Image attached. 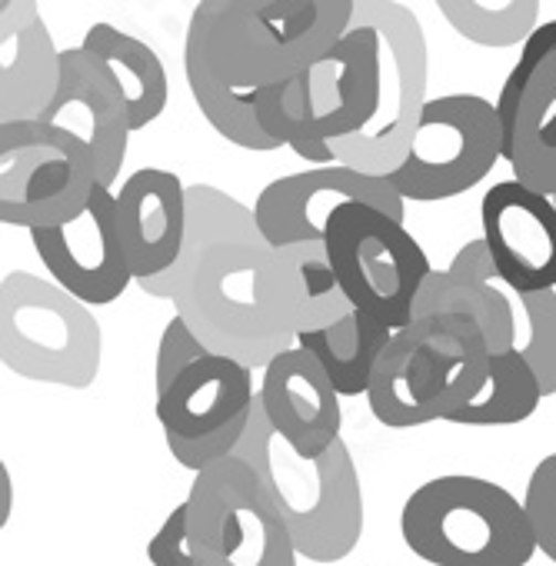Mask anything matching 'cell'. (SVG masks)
Masks as SVG:
<instances>
[{"label": "cell", "instance_id": "obj_1", "mask_svg": "<svg viewBox=\"0 0 556 566\" xmlns=\"http://www.w3.org/2000/svg\"><path fill=\"white\" fill-rule=\"evenodd\" d=\"M140 287L154 297H170L180 307L177 317L187 321L210 354L243 367H266L297 347L287 256L263 237L217 243Z\"/></svg>", "mask_w": 556, "mask_h": 566}, {"label": "cell", "instance_id": "obj_2", "mask_svg": "<svg viewBox=\"0 0 556 566\" xmlns=\"http://www.w3.org/2000/svg\"><path fill=\"white\" fill-rule=\"evenodd\" d=\"M354 0H203L187 24L210 74L240 91L294 81L354 28Z\"/></svg>", "mask_w": 556, "mask_h": 566}, {"label": "cell", "instance_id": "obj_3", "mask_svg": "<svg viewBox=\"0 0 556 566\" xmlns=\"http://www.w3.org/2000/svg\"><path fill=\"white\" fill-rule=\"evenodd\" d=\"M233 457L246 460L260 476L291 530L297 556L311 563H340L357 549L364 536V490L344 440L324 457L307 460L276 437L256 397L246 437Z\"/></svg>", "mask_w": 556, "mask_h": 566}, {"label": "cell", "instance_id": "obj_4", "mask_svg": "<svg viewBox=\"0 0 556 566\" xmlns=\"http://www.w3.org/2000/svg\"><path fill=\"white\" fill-rule=\"evenodd\" d=\"M490 377V347L470 317L440 314L394 331L370 384V413L394 430L453 420Z\"/></svg>", "mask_w": 556, "mask_h": 566}, {"label": "cell", "instance_id": "obj_5", "mask_svg": "<svg viewBox=\"0 0 556 566\" xmlns=\"http://www.w3.org/2000/svg\"><path fill=\"white\" fill-rule=\"evenodd\" d=\"M400 533L433 566H526L536 553L523 500L466 473L420 483L403 503Z\"/></svg>", "mask_w": 556, "mask_h": 566}, {"label": "cell", "instance_id": "obj_6", "mask_svg": "<svg viewBox=\"0 0 556 566\" xmlns=\"http://www.w3.org/2000/svg\"><path fill=\"white\" fill-rule=\"evenodd\" d=\"M104 337L87 304L28 270L0 283V360L24 380L87 390L101 374Z\"/></svg>", "mask_w": 556, "mask_h": 566}, {"label": "cell", "instance_id": "obj_7", "mask_svg": "<svg viewBox=\"0 0 556 566\" xmlns=\"http://www.w3.org/2000/svg\"><path fill=\"white\" fill-rule=\"evenodd\" d=\"M324 250L357 311L390 331L413 324L417 297L433 266L420 240L400 220L367 203H347L334 213Z\"/></svg>", "mask_w": 556, "mask_h": 566}, {"label": "cell", "instance_id": "obj_8", "mask_svg": "<svg viewBox=\"0 0 556 566\" xmlns=\"http://www.w3.org/2000/svg\"><path fill=\"white\" fill-rule=\"evenodd\" d=\"M0 220L54 230L77 220L97 187V157L71 130L44 120L0 124Z\"/></svg>", "mask_w": 556, "mask_h": 566}, {"label": "cell", "instance_id": "obj_9", "mask_svg": "<svg viewBox=\"0 0 556 566\" xmlns=\"http://www.w3.org/2000/svg\"><path fill=\"white\" fill-rule=\"evenodd\" d=\"M190 543L200 566H297V546L253 467L227 457L193 476Z\"/></svg>", "mask_w": 556, "mask_h": 566}, {"label": "cell", "instance_id": "obj_10", "mask_svg": "<svg viewBox=\"0 0 556 566\" xmlns=\"http://www.w3.org/2000/svg\"><path fill=\"white\" fill-rule=\"evenodd\" d=\"M503 157L496 104L480 94H443L427 101L407 160L390 174L403 200L437 203L473 190Z\"/></svg>", "mask_w": 556, "mask_h": 566}, {"label": "cell", "instance_id": "obj_11", "mask_svg": "<svg viewBox=\"0 0 556 566\" xmlns=\"http://www.w3.org/2000/svg\"><path fill=\"white\" fill-rule=\"evenodd\" d=\"M354 21L374 24L384 48V104L370 130L337 140L334 157L370 177H390L410 154L427 107V41L420 21L403 4H357Z\"/></svg>", "mask_w": 556, "mask_h": 566}, {"label": "cell", "instance_id": "obj_12", "mask_svg": "<svg viewBox=\"0 0 556 566\" xmlns=\"http://www.w3.org/2000/svg\"><path fill=\"white\" fill-rule=\"evenodd\" d=\"M250 367L210 354L193 364L167 394L157 397V420L167 450L183 470L203 473L207 467L233 457L253 417Z\"/></svg>", "mask_w": 556, "mask_h": 566}, {"label": "cell", "instance_id": "obj_13", "mask_svg": "<svg viewBox=\"0 0 556 566\" xmlns=\"http://www.w3.org/2000/svg\"><path fill=\"white\" fill-rule=\"evenodd\" d=\"M347 203H367L403 223V197L390 177H370L344 164L287 174L266 184L253 203L260 237L273 250L324 243L334 213Z\"/></svg>", "mask_w": 556, "mask_h": 566}, {"label": "cell", "instance_id": "obj_14", "mask_svg": "<svg viewBox=\"0 0 556 566\" xmlns=\"http://www.w3.org/2000/svg\"><path fill=\"white\" fill-rule=\"evenodd\" d=\"M31 243L57 287L87 307L120 301L134 283L117 233V197L104 184L77 220L54 230H31Z\"/></svg>", "mask_w": 556, "mask_h": 566}, {"label": "cell", "instance_id": "obj_15", "mask_svg": "<svg viewBox=\"0 0 556 566\" xmlns=\"http://www.w3.org/2000/svg\"><path fill=\"white\" fill-rule=\"evenodd\" d=\"M483 243L516 294L556 291V203L520 180H500L480 203Z\"/></svg>", "mask_w": 556, "mask_h": 566}, {"label": "cell", "instance_id": "obj_16", "mask_svg": "<svg viewBox=\"0 0 556 566\" xmlns=\"http://www.w3.org/2000/svg\"><path fill=\"white\" fill-rule=\"evenodd\" d=\"M41 120L57 124L74 137H81L97 157L101 184L114 190L134 130H130L127 101L114 74L94 54H87L84 48L61 51V84Z\"/></svg>", "mask_w": 556, "mask_h": 566}, {"label": "cell", "instance_id": "obj_17", "mask_svg": "<svg viewBox=\"0 0 556 566\" xmlns=\"http://www.w3.org/2000/svg\"><path fill=\"white\" fill-rule=\"evenodd\" d=\"M256 397L270 427L294 453L317 460L340 440V394L304 347H291L263 367Z\"/></svg>", "mask_w": 556, "mask_h": 566}, {"label": "cell", "instance_id": "obj_18", "mask_svg": "<svg viewBox=\"0 0 556 566\" xmlns=\"http://www.w3.org/2000/svg\"><path fill=\"white\" fill-rule=\"evenodd\" d=\"M317 137L327 144L360 137L384 104V48L374 24L354 21L344 41L311 67Z\"/></svg>", "mask_w": 556, "mask_h": 566}, {"label": "cell", "instance_id": "obj_19", "mask_svg": "<svg viewBox=\"0 0 556 566\" xmlns=\"http://www.w3.org/2000/svg\"><path fill=\"white\" fill-rule=\"evenodd\" d=\"M117 197V233L137 283L164 276L183 256L187 240V187L177 174L140 167Z\"/></svg>", "mask_w": 556, "mask_h": 566}, {"label": "cell", "instance_id": "obj_20", "mask_svg": "<svg viewBox=\"0 0 556 566\" xmlns=\"http://www.w3.org/2000/svg\"><path fill=\"white\" fill-rule=\"evenodd\" d=\"M457 314L470 317L493 354L516 350V304L513 291L500 280L496 263L483 243V237L466 240L447 270H433L413 307V321Z\"/></svg>", "mask_w": 556, "mask_h": 566}, {"label": "cell", "instance_id": "obj_21", "mask_svg": "<svg viewBox=\"0 0 556 566\" xmlns=\"http://www.w3.org/2000/svg\"><path fill=\"white\" fill-rule=\"evenodd\" d=\"M0 124H31L61 84V51L34 4H0Z\"/></svg>", "mask_w": 556, "mask_h": 566}, {"label": "cell", "instance_id": "obj_22", "mask_svg": "<svg viewBox=\"0 0 556 566\" xmlns=\"http://www.w3.org/2000/svg\"><path fill=\"white\" fill-rule=\"evenodd\" d=\"M87 54H94L117 81L124 101H127V114H130V130H144L147 124H154L164 107H167V97H170V84H167V71H164V61L157 57V51L114 28V24H94L87 34H84V44H81Z\"/></svg>", "mask_w": 556, "mask_h": 566}, {"label": "cell", "instance_id": "obj_23", "mask_svg": "<svg viewBox=\"0 0 556 566\" xmlns=\"http://www.w3.org/2000/svg\"><path fill=\"white\" fill-rule=\"evenodd\" d=\"M503 160L510 164L513 180L536 193L556 197V54L533 74Z\"/></svg>", "mask_w": 556, "mask_h": 566}, {"label": "cell", "instance_id": "obj_24", "mask_svg": "<svg viewBox=\"0 0 556 566\" xmlns=\"http://www.w3.org/2000/svg\"><path fill=\"white\" fill-rule=\"evenodd\" d=\"M390 340H394V331L387 324L354 307L340 324L317 331V334H301L297 347L314 354V360L324 367V374L331 377L340 397H360V394H370L374 374Z\"/></svg>", "mask_w": 556, "mask_h": 566}, {"label": "cell", "instance_id": "obj_25", "mask_svg": "<svg viewBox=\"0 0 556 566\" xmlns=\"http://www.w3.org/2000/svg\"><path fill=\"white\" fill-rule=\"evenodd\" d=\"M183 74H187V87L200 107V114L210 120V127L227 137L230 144L243 147V150H276V144L256 117V94H240L227 84H220L203 54L183 41Z\"/></svg>", "mask_w": 556, "mask_h": 566}, {"label": "cell", "instance_id": "obj_26", "mask_svg": "<svg viewBox=\"0 0 556 566\" xmlns=\"http://www.w3.org/2000/svg\"><path fill=\"white\" fill-rule=\"evenodd\" d=\"M256 117H260V127L276 144L291 147L297 157H304L317 167L337 164L334 147L317 137V107H314V91H311V71L294 81L256 91Z\"/></svg>", "mask_w": 556, "mask_h": 566}, {"label": "cell", "instance_id": "obj_27", "mask_svg": "<svg viewBox=\"0 0 556 566\" xmlns=\"http://www.w3.org/2000/svg\"><path fill=\"white\" fill-rule=\"evenodd\" d=\"M543 400V387L529 364L520 357V350L493 354L490 357V377L486 387L450 420L466 427H510L523 423L536 413Z\"/></svg>", "mask_w": 556, "mask_h": 566}, {"label": "cell", "instance_id": "obj_28", "mask_svg": "<svg viewBox=\"0 0 556 566\" xmlns=\"http://www.w3.org/2000/svg\"><path fill=\"white\" fill-rule=\"evenodd\" d=\"M284 256H287V273H291L294 304H297V337L327 331L354 311V304L347 301L340 287V280L334 276L324 243L291 247L284 250Z\"/></svg>", "mask_w": 556, "mask_h": 566}, {"label": "cell", "instance_id": "obj_29", "mask_svg": "<svg viewBox=\"0 0 556 566\" xmlns=\"http://www.w3.org/2000/svg\"><path fill=\"white\" fill-rule=\"evenodd\" d=\"M437 11L447 24L480 48H513L526 44L539 28L536 0H503V4H483V0H440Z\"/></svg>", "mask_w": 556, "mask_h": 566}, {"label": "cell", "instance_id": "obj_30", "mask_svg": "<svg viewBox=\"0 0 556 566\" xmlns=\"http://www.w3.org/2000/svg\"><path fill=\"white\" fill-rule=\"evenodd\" d=\"M253 237H260L253 210L237 203L230 193L217 187L187 190V240L180 260H193L227 240H253Z\"/></svg>", "mask_w": 556, "mask_h": 566}, {"label": "cell", "instance_id": "obj_31", "mask_svg": "<svg viewBox=\"0 0 556 566\" xmlns=\"http://www.w3.org/2000/svg\"><path fill=\"white\" fill-rule=\"evenodd\" d=\"M516 321L523 317V337L516 340L520 357L536 374L543 397L556 394V291L546 294H516Z\"/></svg>", "mask_w": 556, "mask_h": 566}, {"label": "cell", "instance_id": "obj_32", "mask_svg": "<svg viewBox=\"0 0 556 566\" xmlns=\"http://www.w3.org/2000/svg\"><path fill=\"white\" fill-rule=\"evenodd\" d=\"M556 54V21H546L533 31V38L520 48V61L513 64V71L506 74L500 94H496V114H500V124H503V154H506V144L513 140V124H516V111H520V101L533 81V74L543 67L546 57Z\"/></svg>", "mask_w": 556, "mask_h": 566}, {"label": "cell", "instance_id": "obj_33", "mask_svg": "<svg viewBox=\"0 0 556 566\" xmlns=\"http://www.w3.org/2000/svg\"><path fill=\"white\" fill-rule=\"evenodd\" d=\"M523 506L536 536V549L549 563H556V453L543 457L533 467L526 493H523Z\"/></svg>", "mask_w": 556, "mask_h": 566}, {"label": "cell", "instance_id": "obj_34", "mask_svg": "<svg viewBox=\"0 0 556 566\" xmlns=\"http://www.w3.org/2000/svg\"><path fill=\"white\" fill-rule=\"evenodd\" d=\"M203 357H210V350L203 347V340L187 327L183 317H170V324L164 327L160 347H157V374H154L157 397L167 394Z\"/></svg>", "mask_w": 556, "mask_h": 566}, {"label": "cell", "instance_id": "obj_35", "mask_svg": "<svg viewBox=\"0 0 556 566\" xmlns=\"http://www.w3.org/2000/svg\"><path fill=\"white\" fill-rule=\"evenodd\" d=\"M147 559L154 566H200L193 543H190V513L187 500L170 510L164 526L150 536L147 543Z\"/></svg>", "mask_w": 556, "mask_h": 566}, {"label": "cell", "instance_id": "obj_36", "mask_svg": "<svg viewBox=\"0 0 556 566\" xmlns=\"http://www.w3.org/2000/svg\"><path fill=\"white\" fill-rule=\"evenodd\" d=\"M553 203H556V197H553Z\"/></svg>", "mask_w": 556, "mask_h": 566}]
</instances>
